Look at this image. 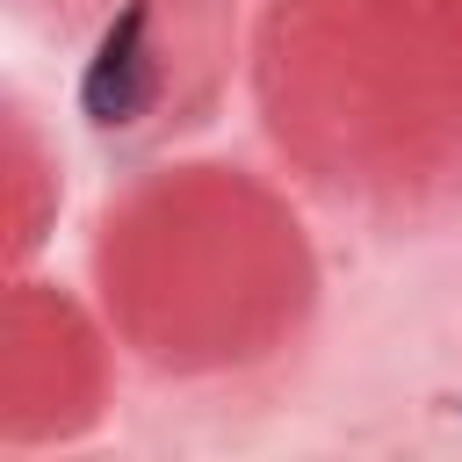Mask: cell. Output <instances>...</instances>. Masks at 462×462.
<instances>
[{"instance_id": "7a4b0ae2", "label": "cell", "mask_w": 462, "mask_h": 462, "mask_svg": "<svg viewBox=\"0 0 462 462\" xmlns=\"http://www.w3.org/2000/svg\"><path fill=\"white\" fill-rule=\"evenodd\" d=\"M455 411H462V397H455Z\"/></svg>"}, {"instance_id": "6da1fadb", "label": "cell", "mask_w": 462, "mask_h": 462, "mask_svg": "<svg viewBox=\"0 0 462 462\" xmlns=\"http://www.w3.org/2000/svg\"><path fill=\"white\" fill-rule=\"evenodd\" d=\"M144 0H130L116 22H108V36H101V51H94V65H87V79H79V101H87V116L94 123H137V108L152 101V58H144Z\"/></svg>"}]
</instances>
